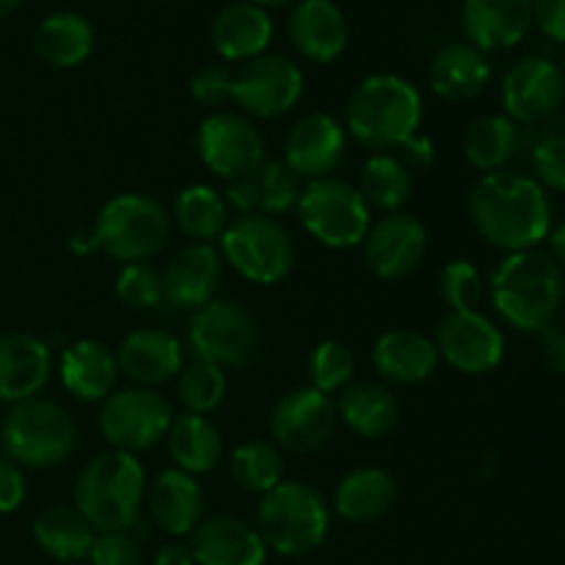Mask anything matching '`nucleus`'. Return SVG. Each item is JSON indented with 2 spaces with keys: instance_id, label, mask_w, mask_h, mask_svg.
<instances>
[{
  "instance_id": "obj_1",
  "label": "nucleus",
  "mask_w": 565,
  "mask_h": 565,
  "mask_svg": "<svg viewBox=\"0 0 565 565\" xmlns=\"http://www.w3.org/2000/svg\"><path fill=\"white\" fill-rule=\"evenodd\" d=\"M469 218L491 246L527 252L552 232V204L533 177L491 171L469 196Z\"/></svg>"
},
{
  "instance_id": "obj_2",
  "label": "nucleus",
  "mask_w": 565,
  "mask_h": 565,
  "mask_svg": "<svg viewBox=\"0 0 565 565\" xmlns=\"http://www.w3.org/2000/svg\"><path fill=\"white\" fill-rule=\"evenodd\" d=\"M491 301L519 331H544L565 303V270L550 252H511L491 274Z\"/></svg>"
},
{
  "instance_id": "obj_3",
  "label": "nucleus",
  "mask_w": 565,
  "mask_h": 565,
  "mask_svg": "<svg viewBox=\"0 0 565 565\" xmlns=\"http://www.w3.org/2000/svg\"><path fill=\"white\" fill-rule=\"evenodd\" d=\"M348 132L362 147L386 152L417 136L423 97L401 75H370L353 88L345 108Z\"/></svg>"
},
{
  "instance_id": "obj_4",
  "label": "nucleus",
  "mask_w": 565,
  "mask_h": 565,
  "mask_svg": "<svg viewBox=\"0 0 565 565\" xmlns=\"http://www.w3.org/2000/svg\"><path fill=\"white\" fill-rule=\"evenodd\" d=\"M147 475L132 452L108 450L92 458L75 486V508L94 533H127L141 511Z\"/></svg>"
},
{
  "instance_id": "obj_5",
  "label": "nucleus",
  "mask_w": 565,
  "mask_h": 565,
  "mask_svg": "<svg viewBox=\"0 0 565 565\" xmlns=\"http://www.w3.org/2000/svg\"><path fill=\"white\" fill-rule=\"evenodd\" d=\"M257 522L268 550L285 557H301L323 544L331 516L318 489L281 480L259 502Z\"/></svg>"
},
{
  "instance_id": "obj_6",
  "label": "nucleus",
  "mask_w": 565,
  "mask_h": 565,
  "mask_svg": "<svg viewBox=\"0 0 565 565\" xmlns=\"http://www.w3.org/2000/svg\"><path fill=\"white\" fill-rule=\"evenodd\" d=\"M171 218L166 207L143 193H119L94 221L97 248L121 263H143L166 246Z\"/></svg>"
},
{
  "instance_id": "obj_7",
  "label": "nucleus",
  "mask_w": 565,
  "mask_h": 565,
  "mask_svg": "<svg viewBox=\"0 0 565 565\" xmlns=\"http://www.w3.org/2000/svg\"><path fill=\"white\" fill-rule=\"evenodd\" d=\"M3 450L22 467H58L75 450V423L53 401L31 397L14 403L3 419Z\"/></svg>"
},
{
  "instance_id": "obj_8",
  "label": "nucleus",
  "mask_w": 565,
  "mask_h": 565,
  "mask_svg": "<svg viewBox=\"0 0 565 565\" xmlns=\"http://www.w3.org/2000/svg\"><path fill=\"white\" fill-rule=\"evenodd\" d=\"M298 215L309 235L329 248L362 246L370 232V204L351 182L312 180L298 199Z\"/></svg>"
},
{
  "instance_id": "obj_9",
  "label": "nucleus",
  "mask_w": 565,
  "mask_h": 565,
  "mask_svg": "<svg viewBox=\"0 0 565 565\" xmlns=\"http://www.w3.org/2000/svg\"><path fill=\"white\" fill-rule=\"evenodd\" d=\"M221 257L254 285H276L296 263L290 235L276 218L263 213L241 215L221 235Z\"/></svg>"
},
{
  "instance_id": "obj_10",
  "label": "nucleus",
  "mask_w": 565,
  "mask_h": 565,
  "mask_svg": "<svg viewBox=\"0 0 565 565\" xmlns=\"http://www.w3.org/2000/svg\"><path fill=\"white\" fill-rule=\"evenodd\" d=\"M188 342L196 359L218 367H246L259 353V323L243 303L210 301L188 323Z\"/></svg>"
},
{
  "instance_id": "obj_11",
  "label": "nucleus",
  "mask_w": 565,
  "mask_h": 565,
  "mask_svg": "<svg viewBox=\"0 0 565 565\" xmlns=\"http://www.w3.org/2000/svg\"><path fill=\"white\" fill-rule=\"evenodd\" d=\"M171 403L149 386H130L105 397L99 412V430L114 450L138 452L149 450L166 439L171 428Z\"/></svg>"
},
{
  "instance_id": "obj_12",
  "label": "nucleus",
  "mask_w": 565,
  "mask_h": 565,
  "mask_svg": "<svg viewBox=\"0 0 565 565\" xmlns=\"http://www.w3.org/2000/svg\"><path fill=\"white\" fill-rule=\"evenodd\" d=\"M202 163L226 182L252 177L265 163V141L257 127L237 114H210L196 130Z\"/></svg>"
},
{
  "instance_id": "obj_13",
  "label": "nucleus",
  "mask_w": 565,
  "mask_h": 565,
  "mask_svg": "<svg viewBox=\"0 0 565 565\" xmlns=\"http://www.w3.org/2000/svg\"><path fill=\"white\" fill-rule=\"evenodd\" d=\"M301 94L303 72L285 55H259L246 61L232 83V99L259 119H276L292 110Z\"/></svg>"
},
{
  "instance_id": "obj_14",
  "label": "nucleus",
  "mask_w": 565,
  "mask_h": 565,
  "mask_svg": "<svg viewBox=\"0 0 565 565\" xmlns=\"http://www.w3.org/2000/svg\"><path fill=\"white\" fill-rule=\"evenodd\" d=\"M334 425V401L312 386L287 392L270 412V436L287 452H315L329 441Z\"/></svg>"
},
{
  "instance_id": "obj_15",
  "label": "nucleus",
  "mask_w": 565,
  "mask_h": 565,
  "mask_svg": "<svg viewBox=\"0 0 565 565\" xmlns=\"http://www.w3.org/2000/svg\"><path fill=\"white\" fill-rule=\"evenodd\" d=\"M436 351L458 373L480 375L502 362L505 340H502V331L478 309L447 312L436 329Z\"/></svg>"
},
{
  "instance_id": "obj_16",
  "label": "nucleus",
  "mask_w": 565,
  "mask_h": 565,
  "mask_svg": "<svg viewBox=\"0 0 565 565\" xmlns=\"http://www.w3.org/2000/svg\"><path fill=\"white\" fill-rule=\"evenodd\" d=\"M565 94V77L561 66L550 58H522L502 77V105L508 119L522 125H539V121L555 116Z\"/></svg>"
},
{
  "instance_id": "obj_17",
  "label": "nucleus",
  "mask_w": 565,
  "mask_h": 565,
  "mask_svg": "<svg viewBox=\"0 0 565 565\" xmlns=\"http://www.w3.org/2000/svg\"><path fill=\"white\" fill-rule=\"evenodd\" d=\"M428 248V232L423 221L406 213H390L370 224L367 237H364V259L367 268L379 279L397 281L406 279L408 274L419 268Z\"/></svg>"
},
{
  "instance_id": "obj_18",
  "label": "nucleus",
  "mask_w": 565,
  "mask_h": 565,
  "mask_svg": "<svg viewBox=\"0 0 565 565\" xmlns=\"http://www.w3.org/2000/svg\"><path fill=\"white\" fill-rule=\"evenodd\" d=\"M345 158V130L329 114H309L296 121L285 143V163L301 180H323Z\"/></svg>"
},
{
  "instance_id": "obj_19",
  "label": "nucleus",
  "mask_w": 565,
  "mask_h": 565,
  "mask_svg": "<svg viewBox=\"0 0 565 565\" xmlns=\"http://www.w3.org/2000/svg\"><path fill=\"white\" fill-rule=\"evenodd\" d=\"M461 25L480 53L516 47L533 28V0H463Z\"/></svg>"
},
{
  "instance_id": "obj_20",
  "label": "nucleus",
  "mask_w": 565,
  "mask_h": 565,
  "mask_svg": "<svg viewBox=\"0 0 565 565\" xmlns=\"http://www.w3.org/2000/svg\"><path fill=\"white\" fill-rule=\"evenodd\" d=\"M160 276H163V301L196 312L215 301L221 281V254L210 243H191L171 257Z\"/></svg>"
},
{
  "instance_id": "obj_21",
  "label": "nucleus",
  "mask_w": 565,
  "mask_h": 565,
  "mask_svg": "<svg viewBox=\"0 0 565 565\" xmlns=\"http://www.w3.org/2000/svg\"><path fill=\"white\" fill-rule=\"evenodd\" d=\"M298 53L318 64H331L348 47L345 14L331 0H298L287 22Z\"/></svg>"
},
{
  "instance_id": "obj_22",
  "label": "nucleus",
  "mask_w": 565,
  "mask_h": 565,
  "mask_svg": "<svg viewBox=\"0 0 565 565\" xmlns=\"http://www.w3.org/2000/svg\"><path fill=\"white\" fill-rule=\"evenodd\" d=\"M191 555L196 565H265V546L259 530L235 516H215L199 524Z\"/></svg>"
},
{
  "instance_id": "obj_23",
  "label": "nucleus",
  "mask_w": 565,
  "mask_h": 565,
  "mask_svg": "<svg viewBox=\"0 0 565 565\" xmlns=\"http://www.w3.org/2000/svg\"><path fill=\"white\" fill-rule=\"evenodd\" d=\"M50 367V348L39 337L25 331L0 337V401L11 406L31 401L47 384Z\"/></svg>"
},
{
  "instance_id": "obj_24",
  "label": "nucleus",
  "mask_w": 565,
  "mask_h": 565,
  "mask_svg": "<svg viewBox=\"0 0 565 565\" xmlns=\"http://www.w3.org/2000/svg\"><path fill=\"white\" fill-rule=\"evenodd\" d=\"M116 362L119 373L136 381L138 386L166 384L185 367L180 340L158 329H138L127 334L116 351Z\"/></svg>"
},
{
  "instance_id": "obj_25",
  "label": "nucleus",
  "mask_w": 565,
  "mask_h": 565,
  "mask_svg": "<svg viewBox=\"0 0 565 565\" xmlns=\"http://www.w3.org/2000/svg\"><path fill=\"white\" fill-rule=\"evenodd\" d=\"M213 47L226 61H254L265 55L274 39V20L265 9L254 3H230L213 20Z\"/></svg>"
},
{
  "instance_id": "obj_26",
  "label": "nucleus",
  "mask_w": 565,
  "mask_h": 565,
  "mask_svg": "<svg viewBox=\"0 0 565 565\" xmlns=\"http://www.w3.org/2000/svg\"><path fill=\"white\" fill-rule=\"evenodd\" d=\"M116 379H119V362L103 342H72L61 356V384L77 401H105L114 395Z\"/></svg>"
},
{
  "instance_id": "obj_27",
  "label": "nucleus",
  "mask_w": 565,
  "mask_h": 565,
  "mask_svg": "<svg viewBox=\"0 0 565 565\" xmlns=\"http://www.w3.org/2000/svg\"><path fill=\"white\" fill-rule=\"evenodd\" d=\"M373 364L386 381L419 384L434 375L436 364H439V351H436V342L419 331L392 329L375 340Z\"/></svg>"
},
{
  "instance_id": "obj_28",
  "label": "nucleus",
  "mask_w": 565,
  "mask_h": 565,
  "mask_svg": "<svg viewBox=\"0 0 565 565\" xmlns=\"http://www.w3.org/2000/svg\"><path fill=\"white\" fill-rule=\"evenodd\" d=\"M430 88L447 103H469L486 88L491 66L486 55L469 42L445 44L430 61Z\"/></svg>"
},
{
  "instance_id": "obj_29",
  "label": "nucleus",
  "mask_w": 565,
  "mask_h": 565,
  "mask_svg": "<svg viewBox=\"0 0 565 565\" xmlns=\"http://www.w3.org/2000/svg\"><path fill=\"white\" fill-rule=\"evenodd\" d=\"M204 494L196 478L182 469H166L149 489V513L154 524L171 535H188L199 527Z\"/></svg>"
},
{
  "instance_id": "obj_30",
  "label": "nucleus",
  "mask_w": 565,
  "mask_h": 565,
  "mask_svg": "<svg viewBox=\"0 0 565 565\" xmlns=\"http://www.w3.org/2000/svg\"><path fill=\"white\" fill-rule=\"evenodd\" d=\"M397 500V486L390 472L375 467L353 469L340 480L334 491V508L342 519L353 524L379 522L392 511Z\"/></svg>"
},
{
  "instance_id": "obj_31",
  "label": "nucleus",
  "mask_w": 565,
  "mask_h": 565,
  "mask_svg": "<svg viewBox=\"0 0 565 565\" xmlns=\"http://www.w3.org/2000/svg\"><path fill=\"white\" fill-rule=\"evenodd\" d=\"M337 417L362 439H384L397 428L401 406L390 390L379 384H348L337 403Z\"/></svg>"
},
{
  "instance_id": "obj_32",
  "label": "nucleus",
  "mask_w": 565,
  "mask_h": 565,
  "mask_svg": "<svg viewBox=\"0 0 565 565\" xmlns=\"http://www.w3.org/2000/svg\"><path fill=\"white\" fill-rule=\"evenodd\" d=\"M33 47H36V55L44 64L58 66V70H72V66L83 64L92 55L94 28L86 17L72 14V11L50 14L36 28Z\"/></svg>"
},
{
  "instance_id": "obj_33",
  "label": "nucleus",
  "mask_w": 565,
  "mask_h": 565,
  "mask_svg": "<svg viewBox=\"0 0 565 565\" xmlns=\"http://www.w3.org/2000/svg\"><path fill=\"white\" fill-rule=\"evenodd\" d=\"M177 469L188 475H207L221 461V434L204 414H182L171 419L166 434Z\"/></svg>"
},
{
  "instance_id": "obj_34",
  "label": "nucleus",
  "mask_w": 565,
  "mask_h": 565,
  "mask_svg": "<svg viewBox=\"0 0 565 565\" xmlns=\"http://www.w3.org/2000/svg\"><path fill=\"white\" fill-rule=\"evenodd\" d=\"M33 539L58 563H75L88 557L97 533L77 508L53 505L39 513V519L33 522Z\"/></svg>"
},
{
  "instance_id": "obj_35",
  "label": "nucleus",
  "mask_w": 565,
  "mask_h": 565,
  "mask_svg": "<svg viewBox=\"0 0 565 565\" xmlns=\"http://www.w3.org/2000/svg\"><path fill=\"white\" fill-rule=\"evenodd\" d=\"M519 147L516 121L502 114L475 119L463 132V154L480 171H500Z\"/></svg>"
},
{
  "instance_id": "obj_36",
  "label": "nucleus",
  "mask_w": 565,
  "mask_h": 565,
  "mask_svg": "<svg viewBox=\"0 0 565 565\" xmlns=\"http://www.w3.org/2000/svg\"><path fill=\"white\" fill-rule=\"evenodd\" d=\"M171 215L182 235L191 237L193 243H210L224 235L226 230V202L210 185L182 188L177 193Z\"/></svg>"
},
{
  "instance_id": "obj_37",
  "label": "nucleus",
  "mask_w": 565,
  "mask_h": 565,
  "mask_svg": "<svg viewBox=\"0 0 565 565\" xmlns=\"http://www.w3.org/2000/svg\"><path fill=\"white\" fill-rule=\"evenodd\" d=\"M414 191V177L408 166L395 154H373L362 169V182H359V193L364 202L373 207L386 210V213H397L403 204H408Z\"/></svg>"
},
{
  "instance_id": "obj_38",
  "label": "nucleus",
  "mask_w": 565,
  "mask_h": 565,
  "mask_svg": "<svg viewBox=\"0 0 565 565\" xmlns=\"http://www.w3.org/2000/svg\"><path fill=\"white\" fill-rule=\"evenodd\" d=\"M230 469L232 478L243 491L263 497L274 491L281 483V475H285V463H281V452L276 450V445L259 439L235 447Z\"/></svg>"
},
{
  "instance_id": "obj_39",
  "label": "nucleus",
  "mask_w": 565,
  "mask_h": 565,
  "mask_svg": "<svg viewBox=\"0 0 565 565\" xmlns=\"http://www.w3.org/2000/svg\"><path fill=\"white\" fill-rule=\"evenodd\" d=\"M257 188V207L263 215H281L287 210L298 207L301 199V177L285 163V160H265L252 174Z\"/></svg>"
},
{
  "instance_id": "obj_40",
  "label": "nucleus",
  "mask_w": 565,
  "mask_h": 565,
  "mask_svg": "<svg viewBox=\"0 0 565 565\" xmlns=\"http://www.w3.org/2000/svg\"><path fill=\"white\" fill-rule=\"evenodd\" d=\"M177 395L185 403L191 414H204L207 417L213 408L221 406L226 395V379L224 370L218 364H210L196 359L188 367L180 370V381H177Z\"/></svg>"
},
{
  "instance_id": "obj_41",
  "label": "nucleus",
  "mask_w": 565,
  "mask_h": 565,
  "mask_svg": "<svg viewBox=\"0 0 565 565\" xmlns=\"http://www.w3.org/2000/svg\"><path fill=\"white\" fill-rule=\"evenodd\" d=\"M353 367H356V362H353L351 348L337 340H326L315 345V351L307 359L312 390L323 392V395H334V392L345 390L353 379Z\"/></svg>"
},
{
  "instance_id": "obj_42",
  "label": "nucleus",
  "mask_w": 565,
  "mask_h": 565,
  "mask_svg": "<svg viewBox=\"0 0 565 565\" xmlns=\"http://www.w3.org/2000/svg\"><path fill=\"white\" fill-rule=\"evenodd\" d=\"M441 301L450 307V312H475L483 296V279L480 270L469 259H452L445 265L439 279Z\"/></svg>"
},
{
  "instance_id": "obj_43",
  "label": "nucleus",
  "mask_w": 565,
  "mask_h": 565,
  "mask_svg": "<svg viewBox=\"0 0 565 565\" xmlns=\"http://www.w3.org/2000/svg\"><path fill=\"white\" fill-rule=\"evenodd\" d=\"M116 296L132 309L158 307L163 301V276L143 263H130L116 276Z\"/></svg>"
},
{
  "instance_id": "obj_44",
  "label": "nucleus",
  "mask_w": 565,
  "mask_h": 565,
  "mask_svg": "<svg viewBox=\"0 0 565 565\" xmlns=\"http://www.w3.org/2000/svg\"><path fill=\"white\" fill-rule=\"evenodd\" d=\"M535 182L565 193V136H546L533 149Z\"/></svg>"
},
{
  "instance_id": "obj_45",
  "label": "nucleus",
  "mask_w": 565,
  "mask_h": 565,
  "mask_svg": "<svg viewBox=\"0 0 565 565\" xmlns=\"http://www.w3.org/2000/svg\"><path fill=\"white\" fill-rule=\"evenodd\" d=\"M232 83H235V75L226 66H202L191 77V97L199 105L218 108V105H226L232 99Z\"/></svg>"
},
{
  "instance_id": "obj_46",
  "label": "nucleus",
  "mask_w": 565,
  "mask_h": 565,
  "mask_svg": "<svg viewBox=\"0 0 565 565\" xmlns=\"http://www.w3.org/2000/svg\"><path fill=\"white\" fill-rule=\"evenodd\" d=\"M92 565H141V550L127 533H99L88 550Z\"/></svg>"
},
{
  "instance_id": "obj_47",
  "label": "nucleus",
  "mask_w": 565,
  "mask_h": 565,
  "mask_svg": "<svg viewBox=\"0 0 565 565\" xmlns=\"http://www.w3.org/2000/svg\"><path fill=\"white\" fill-rule=\"evenodd\" d=\"M25 500V478L11 458H0V513H14Z\"/></svg>"
},
{
  "instance_id": "obj_48",
  "label": "nucleus",
  "mask_w": 565,
  "mask_h": 565,
  "mask_svg": "<svg viewBox=\"0 0 565 565\" xmlns=\"http://www.w3.org/2000/svg\"><path fill=\"white\" fill-rule=\"evenodd\" d=\"M533 22L552 42H565V0H533Z\"/></svg>"
},
{
  "instance_id": "obj_49",
  "label": "nucleus",
  "mask_w": 565,
  "mask_h": 565,
  "mask_svg": "<svg viewBox=\"0 0 565 565\" xmlns=\"http://www.w3.org/2000/svg\"><path fill=\"white\" fill-rule=\"evenodd\" d=\"M224 202H226V207L237 210V213H241V215L259 213V207H257V188H254L252 177H243V180L230 182V188H226Z\"/></svg>"
},
{
  "instance_id": "obj_50",
  "label": "nucleus",
  "mask_w": 565,
  "mask_h": 565,
  "mask_svg": "<svg viewBox=\"0 0 565 565\" xmlns=\"http://www.w3.org/2000/svg\"><path fill=\"white\" fill-rule=\"evenodd\" d=\"M397 149H403V154H401V160L403 163L408 166V171H423V169H428L430 163H434V158H436V149H434V141H430L428 136H412L408 138L406 143H401V147Z\"/></svg>"
},
{
  "instance_id": "obj_51",
  "label": "nucleus",
  "mask_w": 565,
  "mask_h": 565,
  "mask_svg": "<svg viewBox=\"0 0 565 565\" xmlns=\"http://www.w3.org/2000/svg\"><path fill=\"white\" fill-rule=\"evenodd\" d=\"M541 334H544V364L550 373L565 375V329L546 326Z\"/></svg>"
},
{
  "instance_id": "obj_52",
  "label": "nucleus",
  "mask_w": 565,
  "mask_h": 565,
  "mask_svg": "<svg viewBox=\"0 0 565 565\" xmlns=\"http://www.w3.org/2000/svg\"><path fill=\"white\" fill-rule=\"evenodd\" d=\"M154 565H196V563H193L191 546L166 544L160 546V552L154 555Z\"/></svg>"
},
{
  "instance_id": "obj_53",
  "label": "nucleus",
  "mask_w": 565,
  "mask_h": 565,
  "mask_svg": "<svg viewBox=\"0 0 565 565\" xmlns=\"http://www.w3.org/2000/svg\"><path fill=\"white\" fill-rule=\"evenodd\" d=\"M550 254L555 257V263L565 270V221L550 232Z\"/></svg>"
},
{
  "instance_id": "obj_54",
  "label": "nucleus",
  "mask_w": 565,
  "mask_h": 565,
  "mask_svg": "<svg viewBox=\"0 0 565 565\" xmlns=\"http://www.w3.org/2000/svg\"><path fill=\"white\" fill-rule=\"evenodd\" d=\"M70 248H72V252H77V254L94 252V248H97V237H94V226H92V230H77L75 235L70 237Z\"/></svg>"
},
{
  "instance_id": "obj_55",
  "label": "nucleus",
  "mask_w": 565,
  "mask_h": 565,
  "mask_svg": "<svg viewBox=\"0 0 565 565\" xmlns=\"http://www.w3.org/2000/svg\"><path fill=\"white\" fill-rule=\"evenodd\" d=\"M248 3L259 6V9H279V6H290V3H298V0H248Z\"/></svg>"
},
{
  "instance_id": "obj_56",
  "label": "nucleus",
  "mask_w": 565,
  "mask_h": 565,
  "mask_svg": "<svg viewBox=\"0 0 565 565\" xmlns=\"http://www.w3.org/2000/svg\"><path fill=\"white\" fill-rule=\"evenodd\" d=\"M20 3L22 0H0V20H3V17H9L11 11L20 9Z\"/></svg>"
},
{
  "instance_id": "obj_57",
  "label": "nucleus",
  "mask_w": 565,
  "mask_h": 565,
  "mask_svg": "<svg viewBox=\"0 0 565 565\" xmlns=\"http://www.w3.org/2000/svg\"><path fill=\"white\" fill-rule=\"evenodd\" d=\"M563 307H565V303H563Z\"/></svg>"
}]
</instances>
